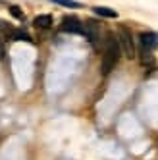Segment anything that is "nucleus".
I'll list each match as a JSON object with an SVG mask.
<instances>
[{"instance_id":"5","label":"nucleus","mask_w":158,"mask_h":160,"mask_svg":"<svg viewBox=\"0 0 158 160\" xmlns=\"http://www.w3.org/2000/svg\"><path fill=\"white\" fill-rule=\"evenodd\" d=\"M83 35L87 37V41L91 42V44H96V41H98V25L95 23V21H87Z\"/></svg>"},{"instance_id":"6","label":"nucleus","mask_w":158,"mask_h":160,"mask_svg":"<svg viewBox=\"0 0 158 160\" xmlns=\"http://www.w3.org/2000/svg\"><path fill=\"white\" fill-rule=\"evenodd\" d=\"M52 16H48V14H42V16H37L35 19H33V25L35 27H39V29H50L52 27Z\"/></svg>"},{"instance_id":"4","label":"nucleus","mask_w":158,"mask_h":160,"mask_svg":"<svg viewBox=\"0 0 158 160\" xmlns=\"http://www.w3.org/2000/svg\"><path fill=\"white\" fill-rule=\"evenodd\" d=\"M139 41H141V47L145 50H154L158 47V33H152V31H143L139 35Z\"/></svg>"},{"instance_id":"1","label":"nucleus","mask_w":158,"mask_h":160,"mask_svg":"<svg viewBox=\"0 0 158 160\" xmlns=\"http://www.w3.org/2000/svg\"><path fill=\"white\" fill-rule=\"evenodd\" d=\"M120 52H121V47H120L118 37H114L112 33H108V35H106V41H104L102 64H100V73H102V75H108V73L116 68V64H118V60H120Z\"/></svg>"},{"instance_id":"8","label":"nucleus","mask_w":158,"mask_h":160,"mask_svg":"<svg viewBox=\"0 0 158 160\" xmlns=\"http://www.w3.org/2000/svg\"><path fill=\"white\" fill-rule=\"evenodd\" d=\"M54 4H60L64 8H81V2H77V0H50Z\"/></svg>"},{"instance_id":"7","label":"nucleus","mask_w":158,"mask_h":160,"mask_svg":"<svg viewBox=\"0 0 158 160\" xmlns=\"http://www.w3.org/2000/svg\"><path fill=\"white\" fill-rule=\"evenodd\" d=\"M95 10V14L96 16H100V18H118V12L116 10H112V8H106V6H95L93 8Z\"/></svg>"},{"instance_id":"9","label":"nucleus","mask_w":158,"mask_h":160,"mask_svg":"<svg viewBox=\"0 0 158 160\" xmlns=\"http://www.w3.org/2000/svg\"><path fill=\"white\" fill-rule=\"evenodd\" d=\"M10 14H12L16 19H23V12H21L17 6H10Z\"/></svg>"},{"instance_id":"3","label":"nucleus","mask_w":158,"mask_h":160,"mask_svg":"<svg viewBox=\"0 0 158 160\" xmlns=\"http://www.w3.org/2000/svg\"><path fill=\"white\" fill-rule=\"evenodd\" d=\"M60 29H62L64 33H73V35H83V33H85V25H83L75 16H66V18L62 19Z\"/></svg>"},{"instance_id":"2","label":"nucleus","mask_w":158,"mask_h":160,"mask_svg":"<svg viewBox=\"0 0 158 160\" xmlns=\"http://www.w3.org/2000/svg\"><path fill=\"white\" fill-rule=\"evenodd\" d=\"M118 41H120V47L121 52L127 56V58H133L135 56V42H133V35L127 27H120L118 29Z\"/></svg>"}]
</instances>
